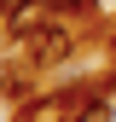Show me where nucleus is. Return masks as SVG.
Here are the masks:
<instances>
[{
  "mask_svg": "<svg viewBox=\"0 0 116 122\" xmlns=\"http://www.w3.org/2000/svg\"><path fill=\"white\" fill-rule=\"evenodd\" d=\"M6 23H12V35H35L41 23H47V0H29V6H18V12H6Z\"/></svg>",
  "mask_w": 116,
  "mask_h": 122,
  "instance_id": "obj_3",
  "label": "nucleus"
},
{
  "mask_svg": "<svg viewBox=\"0 0 116 122\" xmlns=\"http://www.w3.org/2000/svg\"><path fill=\"white\" fill-rule=\"evenodd\" d=\"M23 47H29V58H35V64H58V58L76 52V35H70L64 23H41L35 35H23Z\"/></svg>",
  "mask_w": 116,
  "mask_h": 122,
  "instance_id": "obj_2",
  "label": "nucleus"
},
{
  "mask_svg": "<svg viewBox=\"0 0 116 122\" xmlns=\"http://www.w3.org/2000/svg\"><path fill=\"white\" fill-rule=\"evenodd\" d=\"M47 6H52V12H70V18H81V12H93L99 0H47Z\"/></svg>",
  "mask_w": 116,
  "mask_h": 122,
  "instance_id": "obj_5",
  "label": "nucleus"
},
{
  "mask_svg": "<svg viewBox=\"0 0 116 122\" xmlns=\"http://www.w3.org/2000/svg\"><path fill=\"white\" fill-rule=\"evenodd\" d=\"M93 87H76V93H41V99H23L18 122H76V111L87 105Z\"/></svg>",
  "mask_w": 116,
  "mask_h": 122,
  "instance_id": "obj_1",
  "label": "nucleus"
},
{
  "mask_svg": "<svg viewBox=\"0 0 116 122\" xmlns=\"http://www.w3.org/2000/svg\"><path fill=\"white\" fill-rule=\"evenodd\" d=\"M0 6H6V12H18V6H29V0H0Z\"/></svg>",
  "mask_w": 116,
  "mask_h": 122,
  "instance_id": "obj_6",
  "label": "nucleus"
},
{
  "mask_svg": "<svg viewBox=\"0 0 116 122\" xmlns=\"http://www.w3.org/2000/svg\"><path fill=\"white\" fill-rule=\"evenodd\" d=\"M76 122H110V99H99V93H87V105L76 111Z\"/></svg>",
  "mask_w": 116,
  "mask_h": 122,
  "instance_id": "obj_4",
  "label": "nucleus"
}]
</instances>
